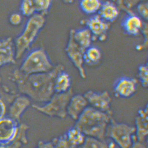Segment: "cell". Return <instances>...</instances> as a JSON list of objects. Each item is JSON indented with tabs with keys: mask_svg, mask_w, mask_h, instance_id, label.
Instances as JSON below:
<instances>
[{
	"mask_svg": "<svg viewBox=\"0 0 148 148\" xmlns=\"http://www.w3.org/2000/svg\"><path fill=\"white\" fill-rule=\"evenodd\" d=\"M101 59L100 51L95 47H91L85 51L83 59L84 62L89 65L97 64Z\"/></svg>",
	"mask_w": 148,
	"mask_h": 148,
	"instance_id": "22",
	"label": "cell"
},
{
	"mask_svg": "<svg viewBox=\"0 0 148 148\" xmlns=\"http://www.w3.org/2000/svg\"><path fill=\"white\" fill-rule=\"evenodd\" d=\"M50 1H34L36 11L41 12V14L43 15L46 13L51 5Z\"/></svg>",
	"mask_w": 148,
	"mask_h": 148,
	"instance_id": "28",
	"label": "cell"
},
{
	"mask_svg": "<svg viewBox=\"0 0 148 148\" xmlns=\"http://www.w3.org/2000/svg\"><path fill=\"white\" fill-rule=\"evenodd\" d=\"M64 69L63 65L59 64L48 72L28 75L18 71L16 76L21 92L36 101L46 103L55 93L54 84L56 78Z\"/></svg>",
	"mask_w": 148,
	"mask_h": 148,
	"instance_id": "1",
	"label": "cell"
},
{
	"mask_svg": "<svg viewBox=\"0 0 148 148\" xmlns=\"http://www.w3.org/2000/svg\"><path fill=\"white\" fill-rule=\"evenodd\" d=\"M45 21L44 16L40 13L34 14L29 19L23 31L16 40L15 46L16 59L21 57L29 47L43 27Z\"/></svg>",
	"mask_w": 148,
	"mask_h": 148,
	"instance_id": "3",
	"label": "cell"
},
{
	"mask_svg": "<svg viewBox=\"0 0 148 148\" xmlns=\"http://www.w3.org/2000/svg\"><path fill=\"white\" fill-rule=\"evenodd\" d=\"M22 13L27 16H32L36 11L34 1H22L21 6Z\"/></svg>",
	"mask_w": 148,
	"mask_h": 148,
	"instance_id": "25",
	"label": "cell"
},
{
	"mask_svg": "<svg viewBox=\"0 0 148 148\" xmlns=\"http://www.w3.org/2000/svg\"><path fill=\"white\" fill-rule=\"evenodd\" d=\"M131 148H148L147 141L140 142L137 140L135 134L133 138V142Z\"/></svg>",
	"mask_w": 148,
	"mask_h": 148,
	"instance_id": "29",
	"label": "cell"
},
{
	"mask_svg": "<svg viewBox=\"0 0 148 148\" xmlns=\"http://www.w3.org/2000/svg\"><path fill=\"white\" fill-rule=\"evenodd\" d=\"M108 144L94 138L86 137L84 142L77 148H108Z\"/></svg>",
	"mask_w": 148,
	"mask_h": 148,
	"instance_id": "23",
	"label": "cell"
},
{
	"mask_svg": "<svg viewBox=\"0 0 148 148\" xmlns=\"http://www.w3.org/2000/svg\"><path fill=\"white\" fill-rule=\"evenodd\" d=\"M82 9L88 14H92L100 9L101 6V2L97 0H85L81 1Z\"/></svg>",
	"mask_w": 148,
	"mask_h": 148,
	"instance_id": "24",
	"label": "cell"
},
{
	"mask_svg": "<svg viewBox=\"0 0 148 148\" xmlns=\"http://www.w3.org/2000/svg\"><path fill=\"white\" fill-rule=\"evenodd\" d=\"M75 40L81 48L85 51L90 45L91 35V32L88 29L75 31L74 35Z\"/></svg>",
	"mask_w": 148,
	"mask_h": 148,
	"instance_id": "19",
	"label": "cell"
},
{
	"mask_svg": "<svg viewBox=\"0 0 148 148\" xmlns=\"http://www.w3.org/2000/svg\"><path fill=\"white\" fill-rule=\"evenodd\" d=\"M68 141L73 148H77L84 142L86 136L79 129L74 127L66 134Z\"/></svg>",
	"mask_w": 148,
	"mask_h": 148,
	"instance_id": "16",
	"label": "cell"
},
{
	"mask_svg": "<svg viewBox=\"0 0 148 148\" xmlns=\"http://www.w3.org/2000/svg\"><path fill=\"white\" fill-rule=\"evenodd\" d=\"M148 71L147 65H143L139 67L138 78L142 85L145 88L148 86Z\"/></svg>",
	"mask_w": 148,
	"mask_h": 148,
	"instance_id": "27",
	"label": "cell"
},
{
	"mask_svg": "<svg viewBox=\"0 0 148 148\" xmlns=\"http://www.w3.org/2000/svg\"><path fill=\"white\" fill-rule=\"evenodd\" d=\"M106 36L104 34H102L100 35V39L101 40H104L106 39Z\"/></svg>",
	"mask_w": 148,
	"mask_h": 148,
	"instance_id": "34",
	"label": "cell"
},
{
	"mask_svg": "<svg viewBox=\"0 0 148 148\" xmlns=\"http://www.w3.org/2000/svg\"><path fill=\"white\" fill-rule=\"evenodd\" d=\"M89 106L104 113L113 115L111 109L112 98L108 91L98 93L92 90L86 92L84 95Z\"/></svg>",
	"mask_w": 148,
	"mask_h": 148,
	"instance_id": "7",
	"label": "cell"
},
{
	"mask_svg": "<svg viewBox=\"0 0 148 148\" xmlns=\"http://www.w3.org/2000/svg\"><path fill=\"white\" fill-rule=\"evenodd\" d=\"M14 47L11 37L0 39V66L6 63H14Z\"/></svg>",
	"mask_w": 148,
	"mask_h": 148,
	"instance_id": "13",
	"label": "cell"
},
{
	"mask_svg": "<svg viewBox=\"0 0 148 148\" xmlns=\"http://www.w3.org/2000/svg\"><path fill=\"white\" fill-rule=\"evenodd\" d=\"M51 142L54 148H73L68 141L66 134L55 138Z\"/></svg>",
	"mask_w": 148,
	"mask_h": 148,
	"instance_id": "26",
	"label": "cell"
},
{
	"mask_svg": "<svg viewBox=\"0 0 148 148\" xmlns=\"http://www.w3.org/2000/svg\"><path fill=\"white\" fill-rule=\"evenodd\" d=\"M125 30L129 34L136 35L142 26V21L138 17L131 15L126 18L124 23Z\"/></svg>",
	"mask_w": 148,
	"mask_h": 148,
	"instance_id": "18",
	"label": "cell"
},
{
	"mask_svg": "<svg viewBox=\"0 0 148 148\" xmlns=\"http://www.w3.org/2000/svg\"><path fill=\"white\" fill-rule=\"evenodd\" d=\"M22 18L20 15L18 13H13L10 18V21L12 25H18L21 23Z\"/></svg>",
	"mask_w": 148,
	"mask_h": 148,
	"instance_id": "30",
	"label": "cell"
},
{
	"mask_svg": "<svg viewBox=\"0 0 148 148\" xmlns=\"http://www.w3.org/2000/svg\"><path fill=\"white\" fill-rule=\"evenodd\" d=\"M100 9V17L108 21H113L119 14V11L117 8L109 1L101 6Z\"/></svg>",
	"mask_w": 148,
	"mask_h": 148,
	"instance_id": "20",
	"label": "cell"
},
{
	"mask_svg": "<svg viewBox=\"0 0 148 148\" xmlns=\"http://www.w3.org/2000/svg\"><path fill=\"white\" fill-rule=\"evenodd\" d=\"M35 148H54V146L51 141L46 142L41 140L39 141L37 147Z\"/></svg>",
	"mask_w": 148,
	"mask_h": 148,
	"instance_id": "32",
	"label": "cell"
},
{
	"mask_svg": "<svg viewBox=\"0 0 148 148\" xmlns=\"http://www.w3.org/2000/svg\"><path fill=\"white\" fill-rule=\"evenodd\" d=\"M46 53L41 49L32 52L22 64L20 71L26 75L50 72L54 68Z\"/></svg>",
	"mask_w": 148,
	"mask_h": 148,
	"instance_id": "6",
	"label": "cell"
},
{
	"mask_svg": "<svg viewBox=\"0 0 148 148\" xmlns=\"http://www.w3.org/2000/svg\"><path fill=\"white\" fill-rule=\"evenodd\" d=\"M73 95L71 88L65 93H54L50 100L43 106L34 105L33 107L47 116L64 119L67 115V107Z\"/></svg>",
	"mask_w": 148,
	"mask_h": 148,
	"instance_id": "4",
	"label": "cell"
},
{
	"mask_svg": "<svg viewBox=\"0 0 148 148\" xmlns=\"http://www.w3.org/2000/svg\"><path fill=\"white\" fill-rule=\"evenodd\" d=\"M137 80L135 78L122 77L117 80L114 86V92L117 98H129L136 91Z\"/></svg>",
	"mask_w": 148,
	"mask_h": 148,
	"instance_id": "9",
	"label": "cell"
},
{
	"mask_svg": "<svg viewBox=\"0 0 148 148\" xmlns=\"http://www.w3.org/2000/svg\"><path fill=\"white\" fill-rule=\"evenodd\" d=\"M28 127L25 125H22L19 127L17 136L15 140L6 145L0 146V148H21L23 145L28 142L27 131Z\"/></svg>",
	"mask_w": 148,
	"mask_h": 148,
	"instance_id": "17",
	"label": "cell"
},
{
	"mask_svg": "<svg viewBox=\"0 0 148 148\" xmlns=\"http://www.w3.org/2000/svg\"><path fill=\"white\" fill-rule=\"evenodd\" d=\"M142 46H141L140 45H138L137 46V48L138 49V50H141V49H142Z\"/></svg>",
	"mask_w": 148,
	"mask_h": 148,
	"instance_id": "35",
	"label": "cell"
},
{
	"mask_svg": "<svg viewBox=\"0 0 148 148\" xmlns=\"http://www.w3.org/2000/svg\"><path fill=\"white\" fill-rule=\"evenodd\" d=\"M71 81L69 75L62 71L57 76L54 81V93H61L66 92L70 89Z\"/></svg>",
	"mask_w": 148,
	"mask_h": 148,
	"instance_id": "14",
	"label": "cell"
},
{
	"mask_svg": "<svg viewBox=\"0 0 148 148\" xmlns=\"http://www.w3.org/2000/svg\"><path fill=\"white\" fill-rule=\"evenodd\" d=\"M113 115L88 106L76 121L75 127L86 137L105 141L107 128Z\"/></svg>",
	"mask_w": 148,
	"mask_h": 148,
	"instance_id": "2",
	"label": "cell"
},
{
	"mask_svg": "<svg viewBox=\"0 0 148 148\" xmlns=\"http://www.w3.org/2000/svg\"><path fill=\"white\" fill-rule=\"evenodd\" d=\"M138 10L139 13L144 18H147L148 8L147 5L145 4H141L139 5Z\"/></svg>",
	"mask_w": 148,
	"mask_h": 148,
	"instance_id": "31",
	"label": "cell"
},
{
	"mask_svg": "<svg viewBox=\"0 0 148 148\" xmlns=\"http://www.w3.org/2000/svg\"><path fill=\"white\" fill-rule=\"evenodd\" d=\"M19 127L12 120L8 119L1 120L0 146L6 145L15 140L18 135Z\"/></svg>",
	"mask_w": 148,
	"mask_h": 148,
	"instance_id": "10",
	"label": "cell"
},
{
	"mask_svg": "<svg viewBox=\"0 0 148 148\" xmlns=\"http://www.w3.org/2000/svg\"><path fill=\"white\" fill-rule=\"evenodd\" d=\"M29 101L26 98L21 97L18 98L11 114L14 120L19 121L22 115L29 105Z\"/></svg>",
	"mask_w": 148,
	"mask_h": 148,
	"instance_id": "21",
	"label": "cell"
},
{
	"mask_svg": "<svg viewBox=\"0 0 148 148\" xmlns=\"http://www.w3.org/2000/svg\"><path fill=\"white\" fill-rule=\"evenodd\" d=\"M148 105L139 109L135 118V135L138 140L146 142L148 134Z\"/></svg>",
	"mask_w": 148,
	"mask_h": 148,
	"instance_id": "11",
	"label": "cell"
},
{
	"mask_svg": "<svg viewBox=\"0 0 148 148\" xmlns=\"http://www.w3.org/2000/svg\"><path fill=\"white\" fill-rule=\"evenodd\" d=\"M108 148H119L113 141H112L108 144Z\"/></svg>",
	"mask_w": 148,
	"mask_h": 148,
	"instance_id": "33",
	"label": "cell"
},
{
	"mask_svg": "<svg viewBox=\"0 0 148 148\" xmlns=\"http://www.w3.org/2000/svg\"><path fill=\"white\" fill-rule=\"evenodd\" d=\"M135 133V126L117 122L113 118L107 128L106 137L111 139L119 148H131Z\"/></svg>",
	"mask_w": 148,
	"mask_h": 148,
	"instance_id": "5",
	"label": "cell"
},
{
	"mask_svg": "<svg viewBox=\"0 0 148 148\" xmlns=\"http://www.w3.org/2000/svg\"><path fill=\"white\" fill-rule=\"evenodd\" d=\"M74 32V30H71L66 52L70 59L79 70L82 78L85 79L86 78V75L83 66V56L86 51L82 49L75 40Z\"/></svg>",
	"mask_w": 148,
	"mask_h": 148,
	"instance_id": "8",
	"label": "cell"
},
{
	"mask_svg": "<svg viewBox=\"0 0 148 148\" xmlns=\"http://www.w3.org/2000/svg\"><path fill=\"white\" fill-rule=\"evenodd\" d=\"M88 106L89 105L84 95H73L68 105L67 115L76 121Z\"/></svg>",
	"mask_w": 148,
	"mask_h": 148,
	"instance_id": "12",
	"label": "cell"
},
{
	"mask_svg": "<svg viewBox=\"0 0 148 148\" xmlns=\"http://www.w3.org/2000/svg\"><path fill=\"white\" fill-rule=\"evenodd\" d=\"M90 31L95 35L103 34L109 28L108 24L101 19L99 16H96L88 20L87 23Z\"/></svg>",
	"mask_w": 148,
	"mask_h": 148,
	"instance_id": "15",
	"label": "cell"
}]
</instances>
